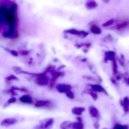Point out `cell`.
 Instances as JSON below:
<instances>
[{
    "label": "cell",
    "mask_w": 129,
    "mask_h": 129,
    "mask_svg": "<svg viewBox=\"0 0 129 129\" xmlns=\"http://www.w3.org/2000/svg\"><path fill=\"white\" fill-rule=\"evenodd\" d=\"M54 123V120L52 118H46L40 122V123L37 126V129H50L52 127Z\"/></svg>",
    "instance_id": "6da1fadb"
},
{
    "label": "cell",
    "mask_w": 129,
    "mask_h": 129,
    "mask_svg": "<svg viewBox=\"0 0 129 129\" xmlns=\"http://www.w3.org/2000/svg\"><path fill=\"white\" fill-rule=\"evenodd\" d=\"M17 122L16 118H7L2 120L1 122L0 123V125L2 127H8L12 125L15 124Z\"/></svg>",
    "instance_id": "7a4b0ae2"
},
{
    "label": "cell",
    "mask_w": 129,
    "mask_h": 129,
    "mask_svg": "<svg viewBox=\"0 0 129 129\" xmlns=\"http://www.w3.org/2000/svg\"><path fill=\"white\" fill-rule=\"evenodd\" d=\"M89 114L93 118H98L100 116V113H99L98 110L96 108L94 107H90L89 108Z\"/></svg>",
    "instance_id": "3957f363"
},
{
    "label": "cell",
    "mask_w": 129,
    "mask_h": 129,
    "mask_svg": "<svg viewBox=\"0 0 129 129\" xmlns=\"http://www.w3.org/2000/svg\"><path fill=\"white\" fill-rule=\"evenodd\" d=\"M85 108L83 107H74L72 109V113L74 115H81L83 112H85Z\"/></svg>",
    "instance_id": "277c9868"
},
{
    "label": "cell",
    "mask_w": 129,
    "mask_h": 129,
    "mask_svg": "<svg viewBox=\"0 0 129 129\" xmlns=\"http://www.w3.org/2000/svg\"><path fill=\"white\" fill-rule=\"evenodd\" d=\"M72 129H84V125L81 121L76 122L72 123L71 124Z\"/></svg>",
    "instance_id": "5b68a950"
},
{
    "label": "cell",
    "mask_w": 129,
    "mask_h": 129,
    "mask_svg": "<svg viewBox=\"0 0 129 129\" xmlns=\"http://www.w3.org/2000/svg\"><path fill=\"white\" fill-rule=\"evenodd\" d=\"M57 90L59 92L61 93H65L69 91L68 86L65 85H62V84L58 85L57 87Z\"/></svg>",
    "instance_id": "8992f818"
},
{
    "label": "cell",
    "mask_w": 129,
    "mask_h": 129,
    "mask_svg": "<svg viewBox=\"0 0 129 129\" xmlns=\"http://www.w3.org/2000/svg\"><path fill=\"white\" fill-rule=\"evenodd\" d=\"M72 122L70 121H65L62 122L61 125V129H69L71 128Z\"/></svg>",
    "instance_id": "52a82bcc"
},
{
    "label": "cell",
    "mask_w": 129,
    "mask_h": 129,
    "mask_svg": "<svg viewBox=\"0 0 129 129\" xmlns=\"http://www.w3.org/2000/svg\"><path fill=\"white\" fill-rule=\"evenodd\" d=\"M21 101L23 102V103H30L31 102H32V99L30 98L29 97V96L27 95H24L23 96L20 98Z\"/></svg>",
    "instance_id": "ba28073f"
},
{
    "label": "cell",
    "mask_w": 129,
    "mask_h": 129,
    "mask_svg": "<svg viewBox=\"0 0 129 129\" xmlns=\"http://www.w3.org/2000/svg\"><path fill=\"white\" fill-rule=\"evenodd\" d=\"M48 103H49L45 101H39L36 102L35 106L37 107H42L47 105Z\"/></svg>",
    "instance_id": "9c48e42d"
},
{
    "label": "cell",
    "mask_w": 129,
    "mask_h": 129,
    "mask_svg": "<svg viewBox=\"0 0 129 129\" xmlns=\"http://www.w3.org/2000/svg\"><path fill=\"white\" fill-rule=\"evenodd\" d=\"M91 31L93 33V34H101V30L100 29L96 26H93V27H91Z\"/></svg>",
    "instance_id": "30bf717a"
},
{
    "label": "cell",
    "mask_w": 129,
    "mask_h": 129,
    "mask_svg": "<svg viewBox=\"0 0 129 129\" xmlns=\"http://www.w3.org/2000/svg\"><path fill=\"white\" fill-rule=\"evenodd\" d=\"M92 88L94 90H95V91H99V92H101V91H103V88L98 85H94V86H92Z\"/></svg>",
    "instance_id": "8fae6325"
},
{
    "label": "cell",
    "mask_w": 129,
    "mask_h": 129,
    "mask_svg": "<svg viewBox=\"0 0 129 129\" xmlns=\"http://www.w3.org/2000/svg\"><path fill=\"white\" fill-rule=\"evenodd\" d=\"M113 129H129V126L128 125H122L120 124H116L114 127Z\"/></svg>",
    "instance_id": "7c38bea8"
},
{
    "label": "cell",
    "mask_w": 129,
    "mask_h": 129,
    "mask_svg": "<svg viewBox=\"0 0 129 129\" xmlns=\"http://www.w3.org/2000/svg\"><path fill=\"white\" fill-rule=\"evenodd\" d=\"M113 20H111L108 21V22H106L105 24H103V27H107V26L113 24Z\"/></svg>",
    "instance_id": "4fadbf2b"
},
{
    "label": "cell",
    "mask_w": 129,
    "mask_h": 129,
    "mask_svg": "<svg viewBox=\"0 0 129 129\" xmlns=\"http://www.w3.org/2000/svg\"><path fill=\"white\" fill-rule=\"evenodd\" d=\"M93 126H94V127L96 129H98L99 128H100V124H99V123L97 122H96L94 123Z\"/></svg>",
    "instance_id": "5bb4252c"
}]
</instances>
